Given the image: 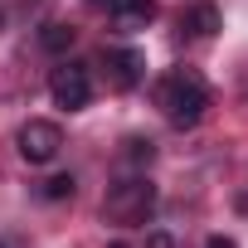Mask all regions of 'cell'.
<instances>
[{
  "label": "cell",
  "mask_w": 248,
  "mask_h": 248,
  "mask_svg": "<svg viewBox=\"0 0 248 248\" xmlns=\"http://www.w3.org/2000/svg\"><path fill=\"white\" fill-rule=\"evenodd\" d=\"M127 161L132 166H151L156 161V141L151 137H127Z\"/></svg>",
  "instance_id": "cell-9"
},
{
  "label": "cell",
  "mask_w": 248,
  "mask_h": 248,
  "mask_svg": "<svg viewBox=\"0 0 248 248\" xmlns=\"http://www.w3.org/2000/svg\"><path fill=\"white\" fill-rule=\"evenodd\" d=\"M73 39H78V30H68V25H59V20H49V25L39 30V44H44L49 54H63V49H73Z\"/></svg>",
  "instance_id": "cell-8"
},
{
  "label": "cell",
  "mask_w": 248,
  "mask_h": 248,
  "mask_svg": "<svg viewBox=\"0 0 248 248\" xmlns=\"http://www.w3.org/2000/svg\"><path fill=\"white\" fill-rule=\"evenodd\" d=\"M102 73H107V88L132 93V88L146 78V54H141V49H107V54H102Z\"/></svg>",
  "instance_id": "cell-5"
},
{
  "label": "cell",
  "mask_w": 248,
  "mask_h": 248,
  "mask_svg": "<svg viewBox=\"0 0 248 248\" xmlns=\"http://www.w3.org/2000/svg\"><path fill=\"white\" fill-rule=\"evenodd\" d=\"M15 146H20V156H25L30 166H49V161L63 151V132H59V122L30 117L25 127H20V137H15Z\"/></svg>",
  "instance_id": "cell-4"
},
{
  "label": "cell",
  "mask_w": 248,
  "mask_h": 248,
  "mask_svg": "<svg viewBox=\"0 0 248 248\" xmlns=\"http://www.w3.org/2000/svg\"><path fill=\"white\" fill-rule=\"evenodd\" d=\"M151 209H156V185H151L146 175H132V180L112 185V190H107V200H102V214H107L112 224H122V229L146 224V219H151Z\"/></svg>",
  "instance_id": "cell-2"
},
{
  "label": "cell",
  "mask_w": 248,
  "mask_h": 248,
  "mask_svg": "<svg viewBox=\"0 0 248 248\" xmlns=\"http://www.w3.org/2000/svg\"><path fill=\"white\" fill-rule=\"evenodd\" d=\"M156 107L166 112L170 127H195L204 117V107H209V88L195 68H175V73H166L156 83Z\"/></svg>",
  "instance_id": "cell-1"
},
{
  "label": "cell",
  "mask_w": 248,
  "mask_h": 248,
  "mask_svg": "<svg viewBox=\"0 0 248 248\" xmlns=\"http://www.w3.org/2000/svg\"><path fill=\"white\" fill-rule=\"evenodd\" d=\"M204 248H238V243H233V238H224V233H214V238H209Z\"/></svg>",
  "instance_id": "cell-12"
},
{
  "label": "cell",
  "mask_w": 248,
  "mask_h": 248,
  "mask_svg": "<svg viewBox=\"0 0 248 248\" xmlns=\"http://www.w3.org/2000/svg\"><path fill=\"white\" fill-rule=\"evenodd\" d=\"M146 248H175V238H170L166 229H151V233H146Z\"/></svg>",
  "instance_id": "cell-11"
},
{
  "label": "cell",
  "mask_w": 248,
  "mask_h": 248,
  "mask_svg": "<svg viewBox=\"0 0 248 248\" xmlns=\"http://www.w3.org/2000/svg\"><path fill=\"white\" fill-rule=\"evenodd\" d=\"M112 248H127V243H112Z\"/></svg>",
  "instance_id": "cell-13"
},
{
  "label": "cell",
  "mask_w": 248,
  "mask_h": 248,
  "mask_svg": "<svg viewBox=\"0 0 248 248\" xmlns=\"http://www.w3.org/2000/svg\"><path fill=\"white\" fill-rule=\"evenodd\" d=\"M107 15L122 34H137L156 20V0H107Z\"/></svg>",
  "instance_id": "cell-6"
},
{
  "label": "cell",
  "mask_w": 248,
  "mask_h": 248,
  "mask_svg": "<svg viewBox=\"0 0 248 248\" xmlns=\"http://www.w3.org/2000/svg\"><path fill=\"white\" fill-rule=\"evenodd\" d=\"M185 30H190V34H200V39L219 34V10H214V5H195V10L185 15Z\"/></svg>",
  "instance_id": "cell-7"
},
{
  "label": "cell",
  "mask_w": 248,
  "mask_h": 248,
  "mask_svg": "<svg viewBox=\"0 0 248 248\" xmlns=\"http://www.w3.org/2000/svg\"><path fill=\"white\" fill-rule=\"evenodd\" d=\"M73 190H78V180H73V175H54V180H44V185H39V195H44V200H54V204H59V200H73Z\"/></svg>",
  "instance_id": "cell-10"
},
{
  "label": "cell",
  "mask_w": 248,
  "mask_h": 248,
  "mask_svg": "<svg viewBox=\"0 0 248 248\" xmlns=\"http://www.w3.org/2000/svg\"><path fill=\"white\" fill-rule=\"evenodd\" d=\"M49 97L63 107V112H83L93 102V73L83 63H59L49 73Z\"/></svg>",
  "instance_id": "cell-3"
}]
</instances>
